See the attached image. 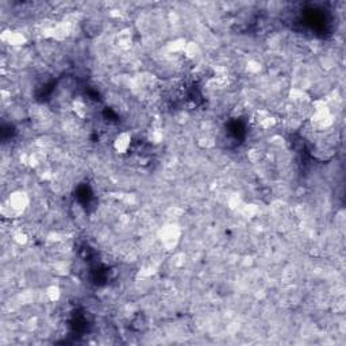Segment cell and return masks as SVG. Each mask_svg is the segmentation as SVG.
Returning <instances> with one entry per match:
<instances>
[{
	"mask_svg": "<svg viewBox=\"0 0 346 346\" xmlns=\"http://www.w3.org/2000/svg\"><path fill=\"white\" fill-rule=\"evenodd\" d=\"M257 122L258 125L263 127V129H271L272 126H275L276 123V119L268 113V111H258L257 113Z\"/></svg>",
	"mask_w": 346,
	"mask_h": 346,
	"instance_id": "6",
	"label": "cell"
},
{
	"mask_svg": "<svg viewBox=\"0 0 346 346\" xmlns=\"http://www.w3.org/2000/svg\"><path fill=\"white\" fill-rule=\"evenodd\" d=\"M29 204H30V198L25 191H13L3 202L2 214L7 218H17L26 211Z\"/></svg>",
	"mask_w": 346,
	"mask_h": 346,
	"instance_id": "1",
	"label": "cell"
},
{
	"mask_svg": "<svg viewBox=\"0 0 346 346\" xmlns=\"http://www.w3.org/2000/svg\"><path fill=\"white\" fill-rule=\"evenodd\" d=\"M46 298H48V300H50V302H58L61 298V288L58 286H56V284H53V286H49L48 288H46Z\"/></svg>",
	"mask_w": 346,
	"mask_h": 346,
	"instance_id": "7",
	"label": "cell"
},
{
	"mask_svg": "<svg viewBox=\"0 0 346 346\" xmlns=\"http://www.w3.org/2000/svg\"><path fill=\"white\" fill-rule=\"evenodd\" d=\"M74 110L77 108V114L80 115V117H82L84 115V113H85V104L82 103L81 100H77V102H74Z\"/></svg>",
	"mask_w": 346,
	"mask_h": 346,
	"instance_id": "9",
	"label": "cell"
},
{
	"mask_svg": "<svg viewBox=\"0 0 346 346\" xmlns=\"http://www.w3.org/2000/svg\"><path fill=\"white\" fill-rule=\"evenodd\" d=\"M113 146L114 149H115V151L119 153V154H125V153H127V150H129L130 146H131V134L127 133V131H122V133H119V134L115 137V139H114Z\"/></svg>",
	"mask_w": 346,
	"mask_h": 346,
	"instance_id": "4",
	"label": "cell"
},
{
	"mask_svg": "<svg viewBox=\"0 0 346 346\" xmlns=\"http://www.w3.org/2000/svg\"><path fill=\"white\" fill-rule=\"evenodd\" d=\"M182 237V230L176 223H169L165 225L162 229L158 231V239H160L161 245L166 249V250H172L178 246L179 241Z\"/></svg>",
	"mask_w": 346,
	"mask_h": 346,
	"instance_id": "2",
	"label": "cell"
},
{
	"mask_svg": "<svg viewBox=\"0 0 346 346\" xmlns=\"http://www.w3.org/2000/svg\"><path fill=\"white\" fill-rule=\"evenodd\" d=\"M2 41L6 42L10 46H22L26 43V37L25 34H22L21 31H13V30H7L3 31L2 34Z\"/></svg>",
	"mask_w": 346,
	"mask_h": 346,
	"instance_id": "5",
	"label": "cell"
},
{
	"mask_svg": "<svg viewBox=\"0 0 346 346\" xmlns=\"http://www.w3.org/2000/svg\"><path fill=\"white\" fill-rule=\"evenodd\" d=\"M14 241L19 245H26L27 241H29V237H27L26 233L23 231H18V233L14 234Z\"/></svg>",
	"mask_w": 346,
	"mask_h": 346,
	"instance_id": "8",
	"label": "cell"
},
{
	"mask_svg": "<svg viewBox=\"0 0 346 346\" xmlns=\"http://www.w3.org/2000/svg\"><path fill=\"white\" fill-rule=\"evenodd\" d=\"M312 122L320 129H326V127L333 125V115H331L326 104L316 106L315 110H314V115H312Z\"/></svg>",
	"mask_w": 346,
	"mask_h": 346,
	"instance_id": "3",
	"label": "cell"
}]
</instances>
